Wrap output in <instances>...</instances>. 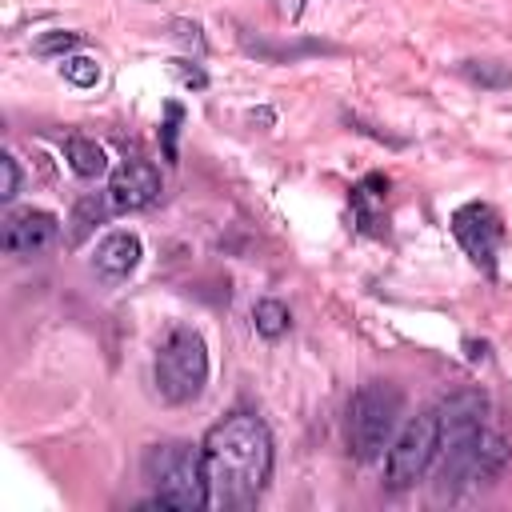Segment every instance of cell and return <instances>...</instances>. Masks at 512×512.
<instances>
[{"label":"cell","instance_id":"9a60e30c","mask_svg":"<svg viewBox=\"0 0 512 512\" xmlns=\"http://www.w3.org/2000/svg\"><path fill=\"white\" fill-rule=\"evenodd\" d=\"M252 324H256V332H260L264 340H280V336L288 332V308H284L280 300H256Z\"/></svg>","mask_w":512,"mask_h":512},{"label":"cell","instance_id":"2e32d148","mask_svg":"<svg viewBox=\"0 0 512 512\" xmlns=\"http://www.w3.org/2000/svg\"><path fill=\"white\" fill-rule=\"evenodd\" d=\"M60 72H64V80L76 84V88H92V84L100 80V64H96L92 56H60Z\"/></svg>","mask_w":512,"mask_h":512},{"label":"cell","instance_id":"277c9868","mask_svg":"<svg viewBox=\"0 0 512 512\" xmlns=\"http://www.w3.org/2000/svg\"><path fill=\"white\" fill-rule=\"evenodd\" d=\"M144 476L156 488L152 504H160V508H208L204 472H200V448H192L184 440L152 444L144 452Z\"/></svg>","mask_w":512,"mask_h":512},{"label":"cell","instance_id":"e0dca14e","mask_svg":"<svg viewBox=\"0 0 512 512\" xmlns=\"http://www.w3.org/2000/svg\"><path fill=\"white\" fill-rule=\"evenodd\" d=\"M96 220H104V204H100L96 196H84V200L76 204V212H72V236H68V240H72V244H80Z\"/></svg>","mask_w":512,"mask_h":512},{"label":"cell","instance_id":"7402d4cb","mask_svg":"<svg viewBox=\"0 0 512 512\" xmlns=\"http://www.w3.org/2000/svg\"><path fill=\"white\" fill-rule=\"evenodd\" d=\"M176 72H180V80H184V84H192V88H204V84H208V76H204L200 68H188L184 60H176Z\"/></svg>","mask_w":512,"mask_h":512},{"label":"cell","instance_id":"603a6c76","mask_svg":"<svg viewBox=\"0 0 512 512\" xmlns=\"http://www.w3.org/2000/svg\"><path fill=\"white\" fill-rule=\"evenodd\" d=\"M464 352H468V360H488V344L484 340L480 344L476 340H464Z\"/></svg>","mask_w":512,"mask_h":512},{"label":"cell","instance_id":"7c38bea8","mask_svg":"<svg viewBox=\"0 0 512 512\" xmlns=\"http://www.w3.org/2000/svg\"><path fill=\"white\" fill-rule=\"evenodd\" d=\"M384 200H388V176L368 172L356 188H352V212H356V228L368 236H384Z\"/></svg>","mask_w":512,"mask_h":512},{"label":"cell","instance_id":"d6986e66","mask_svg":"<svg viewBox=\"0 0 512 512\" xmlns=\"http://www.w3.org/2000/svg\"><path fill=\"white\" fill-rule=\"evenodd\" d=\"M76 44H80V32H52V36L36 40V52H40V56H52V52H68V48H76Z\"/></svg>","mask_w":512,"mask_h":512},{"label":"cell","instance_id":"ba28073f","mask_svg":"<svg viewBox=\"0 0 512 512\" xmlns=\"http://www.w3.org/2000/svg\"><path fill=\"white\" fill-rule=\"evenodd\" d=\"M56 240H60V220L44 208H24L4 216V252L16 260L44 256Z\"/></svg>","mask_w":512,"mask_h":512},{"label":"cell","instance_id":"9c48e42d","mask_svg":"<svg viewBox=\"0 0 512 512\" xmlns=\"http://www.w3.org/2000/svg\"><path fill=\"white\" fill-rule=\"evenodd\" d=\"M160 196V172L148 160H124L112 176H108V204L116 212H136L148 208Z\"/></svg>","mask_w":512,"mask_h":512},{"label":"cell","instance_id":"5bb4252c","mask_svg":"<svg viewBox=\"0 0 512 512\" xmlns=\"http://www.w3.org/2000/svg\"><path fill=\"white\" fill-rule=\"evenodd\" d=\"M460 76L472 80V84H480V88H496V92L512 88V72L504 64H496V60H464L460 64Z\"/></svg>","mask_w":512,"mask_h":512},{"label":"cell","instance_id":"4fadbf2b","mask_svg":"<svg viewBox=\"0 0 512 512\" xmlns=\"http://www.w3.org/2000/svg\"><path fill=\"white\" fill-rule=\"evenodd\" d=\"M64 160H68L72 172L84 176V180H96V176L108 172V152H104L96 140H88V136H68V140H64Z\"/></svg>","mask_w":512,"mask_h":512},{"label":"cell","instance_id":"8992f818","mask_svg":"<svg viewBox=\"0 0 512 512\" xmlns=\"http://www.w3.org/2000/svg\"><path fill=\"white\" fill-rule=\"evenodd\" d=\"M440 452V416L436 408L412 416L384 452V484L388 488H412Z\"/></svg>","mask_w":512,"mask_h":512},{"label":"cell","instance_id":"6da1fadb","mask_svg":"<svg viewBox=\"0 0 512 512\" xmlns=\"http://www.w3.org/2000/svg\"><path fill=\"white\" fill-rule=\"evenodd\" d=\"M200 472L212 512L252 508L272 476V436L256 412H232L200 440Z\"/></svg>","mask_w":512,"mask_h":512},{"label":"cell","instance_id":"30bf717a","mask_svg":"<svg viewBox=\"0 0 512 512\" xmlns=\"http://www.w3.org/2000/svg\"><path fill=\"white\" fill-rule=\"evenodd\" d=\"M436 416H440V448H452L456 440H464V436H472V432L484 428L488 400H484L480 392H456V396H448V400L436 408ZM436 456H440V452H436Z\"/></svg>","mask_w":512,"mask_h":512},{"label":"cell","instance_id":"5b68a950","mask_svg":"<svg viewBox=\"0 0 512 512\" xmlns=\"http://www.w3.org/2000/svg\"><path fill=\"white\" fill-rule=\"evenodd\" d=\"M512 448L500 432H492L488 424L464 440H456L452 448H440V468H436V488L440 492H460L472 484L492 480L504 464H508Z\"/></svg>","mask_w":512,"mask_h":512},{"label":"cell","instance_id":"7a4b0ae2","mask_svg":"<svg viewBox=\"0 0 512 512\" xmlns=\"http://www.w3.org/2000/svg\"><path fill=\"white\" fill-rule=\"evenodd\" d=\"M404 396L388 380H368L348 400V448L360 460H376L388 452L392 436L400 432Z\"/></svg>","mask_w":512,"mask_h":512},{"label":"cell","instance_id":"ac0fdd59","mask_svg":"<svg viewBox=\"0 0 512 512\" xmlns=\"http://www.w3.org/2000/svg\"><path fill=\"white\" fill-rule=\"evenodd\" d=\"M180 120H184V108L176 100L164 104V124H160V148H164V160H176V132H180Z\"/></svg>","mask_w":512,"mask_h":512},{"label":"cell","instance_id":"52a82bcc","mask_svg":"<svg viewBox=\"0 0 512 512\" xmlns=\"http://www.w3.org/2000/svg\"><path fill=\"white\" fill-rule=\"evenodd\" d=\"M452 236L484 276H496V252L504 240V220L492 204H484V200L460 204L452 212Z\"/></svg>","mask_w":512,"mask_h":512},{"label":"cell","instance_id":"8fae6325","mask_svg":"<svg viewBox=\"0 0 512 512\" xmlns=\"http://www.w3.org/2000/svg\"><path fill=\"white\" fill-rule=\"evenodd\" d=\"M140 252H144V248H140V236H136V232H112V236H104V240L96 244L92 268H96V276H104V280H124V276L136 272Z\"/></svg>","mask_w":512,"mask_h":512},{"label":"cell","instance_id":"ffe728a7","mask_svg":"<svg viewBox=\"0 0 512 512\" xmlns=\"http://www.w3.org/2000/svg\"><path fill=\"white\" fill-rule=\"evenodd\" d=\"M0 172H4V184H0V200H12L16 192H20V164H16V156H0Z\"/></svg>","mask_w":512,"mask_h":512},{"label":"cell","instance_id":"3957f363","mask_svg":"<svg viewBox=\"0 0 512 512\" xmlns=\"http://www.w3.org/2000/svg\"><path fill=\"white\" fill-rule=\"evenodd\" d=\"M152 380H156V396L164 404H188L204 392L208 384V348L204 336L188 324H176L160 348H156V364H152Z\"/></svg>","mask_w":512,"mask_h":512},{"label":"cell","instance_id":"44dd1931","mask_svg":"<svg viewBox=\"0 0 512 512\" xmlns=\"http://www.w3.org/2000/svg\"><path fill=\"white\" fill-rule=\"evenodd\" d=\"M172 28H176V36H180L184 44H192L196 52H204V36H200V24H188V20H176Z\"/></svg>","mask_w":512,"mask_h":512}]
</instances>
